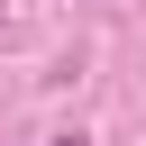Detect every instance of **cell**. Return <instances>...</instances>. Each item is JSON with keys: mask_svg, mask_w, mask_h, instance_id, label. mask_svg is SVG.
Segmentation results:
<instances>
[{"mask_svg": "<svg viewBox=\"0 0 146 146\" xmlns=\"http://www.w3.org/2000/svg\"><path fill=\"white\" fill-rule=\"evenodd\" d=\"M55 146H82V137H55Z\"/></svg>", "mask_w": 146, "mask_h": 146, "instance_id": "1", "label": "cell"}]
</instances>
